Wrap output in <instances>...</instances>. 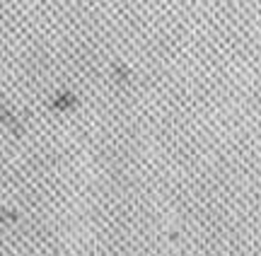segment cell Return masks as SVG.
Instances as JSON below:
<instances>
[{
  "instance_id": "6da1fadb",
  "label": "cell",
  "mask_w": 261,
  "mask_h": 256,
  "mask_svg": "<svg viewBox=\"0 0 261 256\" xmlns=\"http://www.w3.org/2000/svg\"><path fill=\"white\" fill-rule=\"evenodd\" d=\"M0 121L8 126V128H10L12 133H15V135H22V124H19L17 119H15V116H12V114L8 111V109L3 106V102H0Z\"/></svg>"
}]
</instances>
